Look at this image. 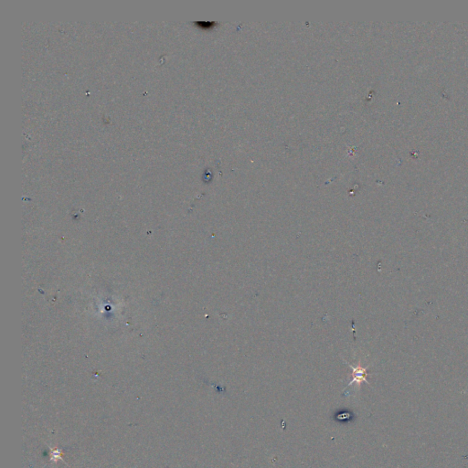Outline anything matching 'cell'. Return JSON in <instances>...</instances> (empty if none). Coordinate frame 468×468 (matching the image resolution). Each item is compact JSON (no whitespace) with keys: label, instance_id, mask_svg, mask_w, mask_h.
Instances as JSON below:
<instances>
[{"label":"cell","instance_id":"6da1fadb","mask_svg":"<svg viewBox=\"0 0 468 468\" xmlns=\"http://www.w3.org/2000/svg\"><path fill=\"white\" fill-rule=\"evenodd\" d=\"M351 369H352V380L350 381V383L347 385V387H350L351 385H353L354 383L358 386V389H360L361 387V383L362 382H366L369 384L368 380H367V368H363L362 366L358 365L356 367L354 366L350 365Z\"/></svg>","mask_w":468,"mask_h":468}]
</instances>
